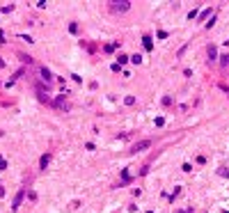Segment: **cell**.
<instances>
[{
    "mask_svg": "<svg viewBox=\"0 0 229 213\" xmlns=\"http://www.w3.org/2000/svg\"><path fill=\"white\" fill-rule=\"evenodd\" d=\"M147 147H151V140H142V142H137V145L133 147V151H142V149H147Z\"/></svg>",
    "mask_w": 229,
    "mask_h": 213,
    "instance_id": "6da1fadb",
    "label": "cell"
},
{
    "mask_svg": "<svg viewBox=\"0 0 229 213\" xmlns=\"http://www.w3.org/2000/svg\"><path fill=\"white\" fill-rule=\"evenodd\" d=\"M21 199H23V190L16 195V199H14V208H19V204H21Z\"/></svg>",
    "mask_w": 229,
    "mask_h": 213,
    "instance_id": "7a4b0ae2",
    "label": "cell"
},
{
    "mask_svg": "<svg viewBox=\"0 0 229 213\" xmlns=\"http://www.w3.org/2000/svg\"><path fill=\"white\" fill-rule=\"evenodd\" d=\"M48 161H50V156H48V154H46V156H44V158H41V167H46V165H48Z\"/></svg>",
    "mask_w": 229,
    "mask_h": 213,
    "instance_id": "3957f363",
    "label": "cell"
},
{
    "mask_svg": "<svg viewBox=\"0 0 229 213\" xmlns=\"http://www.w3.org/2000/svg\"><path fill=\"white\" fill-rule=\"evenodd\" d=\"M3 64H5V62H3V60H0V66H3Z\"/></svg>",
    "mask_w": 229,
    "mask_h": 213,
    "instance_id": "277c9868",
    "label": "cell"
}]
</instances>
